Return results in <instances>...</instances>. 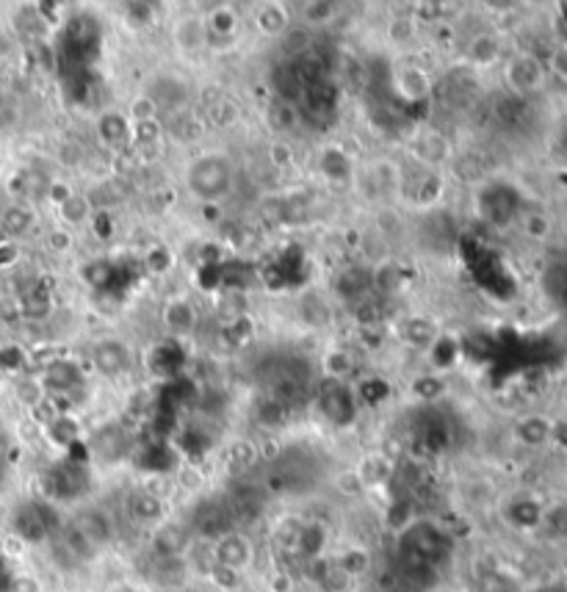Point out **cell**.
I'll return each mask as SVG.
<instances>
[{
  "mask_svg": "<svg viewBox=\"0 0 567 592\" xmlns=\"http://www.w3.org/2000/svg\"><path fill=\"white\" fill-rule=\"evenodd\" d=\"M189 194L200 202H219L233 186V161L225 153H205L186 169Z\"/></svg>",
  "mask_w": 567,
  "mask_h": 592,
  "instance_id": "obj_1",
  "label": "cell"
},
{
  "mask_svg": "<svg viewBox=\"0 0 567 592\" xmlns=\"http://www.w3.org/2000/svg\"><path fill=\"white\" fill-rule=\"evenodd\" d=\"M194 531L183 521H161L153 534H150V551L158 559H174V557H186L189 549L194 545Z\"/></svg>",
  "mask_w": 567,
  "mask_h": 592,
  "instance_id": "obj_2",
  "label": "cell"
},
{
  "mask_svg": "<svg viewBox=\"0 0 567 592\" xmlns=\"http://www.w3.org/2000/svg\"><path fill=\"white\" fill-rule=\"evenodd\" d=\"M210 554H213V565H222V568H230L236 573H244L255 562V545L246 534L233 529V531H228L219 540L210 542Z\"/></svg>",
  "mask_w": 567,
  "mask_h": 592,
  "instance_id": "obj_3",
  "label": "cell"
},
{
  "mask_svg": "<svg viewBox=\"0 0 567 592\" xmlns=\"http://www.w3.org/2000/svg\"><path fill=\"white\" fill-rule=\"evenodd\" d=\"M319 404H321V413L327 416V421H332L338 427H346L355 418V399H352V393H349V388L338 380H327L321 385Z\"/></svg>",
  "mask_w": 567,
  "mask_h": 592,
  "instance_id": "obj_4",
  "label": "cell"
},
{
  "mask_svg": "<svg viewBox=\"0 0 567 592\" xmlns=\"http://www.w3.org/2000/svg\"><path fill=\"white\" fill-rule=\"evenodd\" d=\"M172 42L181 53L191 56L205 51L208 44V28H205V17L200 14H178L172 23Z\"/></svg>",
  "mask_w": 567,
  "mask_h": 592,
  "instance_id": "obj_5",
  "label": "cell"
},
{
  "mask_svg": "<svg viewBox=\"0 0 567 592\" xmlns=\"http://www.w3.org/2000/svg\"><path fill=\"white\" fill-rule=\"evenodd\" d=\"M95 369L106 377H119L130 369V346L116 338H103L92 349Z\"/></svg>",
  "mask_w": 567,
  "mask_h": 592,
  "instance_id": "obj_6",
  "label": "cell"
},
{
  "mask_svg": "<svg viewBox=\"0 0 567 592\" xmlns=\"http://www.w3.org/2000/svg\"><path fill=\"white\" fill-rule=\"evenodd\" d=\"M191 576V568L186 557H174V559H158L153 557V581L163 589H181L186 587Z\"/></svg>",
  "mask_w": 567,
  "mask_h": 592,
  "instance_id": "obj_7",
  "label": "cell"
},
{
  "mask_svg": "<svg viewBox=\"0 0 567 592\" xmlns=\"http://www.w3.org/2000/svg\"><path fill=\"white\" fill-rule=\"evenodd\" d=\"M127 443H130L127 432H125L122 427H116V424H111V427L100 429V432L92 437V451L98 454L100 460L116 463V460H122V457H125Z\"/></svg>",
  "mask_w": 567,
  "mask_h": 592,
  "instance_id": "obj_8",
  "label": "cell"
},
{
  "mask_svg": "<svg viewBox=\"0 0 567 592\" xmlns=\"http://www.w3.org/2000/svg\"><path fill=\"white\" fill-rule=\"evenodd\" d=\"M130 518H134L136 523H144V526H158L166 515V501H161L158 495L147 493L144 487L139 493H134V498H130Z\"/></svg>",
  "mask_w": 567,
  "mask_h": 592,
  "instance_id": "obj_9",
  "label": "cell"
},
{
  "mask_svg": "<svg viewBox=\"0 0 567 592\" xmlns=\"http://www.w3.org/2000/svg\"><path fill=\"white\" fill-rule=\"evenodd\" d=\"M255 25L264 36L280 39L291 28V12L288 6H280V4H260L255 9Z\"/></svg>",
  "mask_w": 567,
  "mask_h": 592,
  "instance_id": "obj_10",
  "label": "cell"
},
{
  "mask_svg": "<svg viewBox=\"0 0 567 592\" xmlns=\"http://www.w3.org/2000/svg\"><path fill=\"white\" fill-rule=\"evenodd\" d=\"M507 80L515 92H532V89H537L543 80V67L532 56H517L507 67Z\"/></svg>",
  "mask_w": 567,
  "mask_h": 592,
  "instance_id": "obj_11",
  "label": "cell"
},
{
  "mask_svg": "<svg viewBox=\"0 0 567 592\" xmlns=\"http://www.w3.org/2000/svg\"><path fill=\"white\" fill-rule=\"evenodd\" d=\"M72 526H75L86 540H89L95 549H103V545L111 540V521H108V515L100 512V510H86V512H80Z\"/></svg>",
  "mask_w": 567,
  "mask_h": 592,
  "instance_id": "obj_12",
  "label": "cell"
},
{
  "mask_svg": "<svg viewBox=\"0 0 567 592\" xmlns=\"http://www.w3.org/2000/svg\"><path fill=\"white\" fill-rule=\"evenodd\" d=\"M396 92L407 103H421L432 95V80L421 67H407L396 75Z\"/></svg>",
  "mask_w": 567,
  "mask_h": 592,
  "instance_id": "obj_13",
  "label": "cell"
},
{
  "mask_svg": "<svg viewBox=\"0 0 567 592\" xmlns=\"http://www.w3.org/2000/svg\"><path fill=\"white\" fill-rule=\"evenodd\" d=\"M161 315H163L166 330L174 333V335H186V333H191L194 324H197V313H194L191 302H186V299H169V302L163 305V313H161Z\"/></svg>",
  "mask_w": 567,
  "mask_h": 592,
  "instance_id": "obj_14",
  "label": "cell"
},
{
  "mask_svg": "<svg viewBox=\"0 0 567 592\" xmlns=\"http://www.w3.org/2000/svg\"><path fill=\"white\" fill-rule=\"evenodd\" d=\"M368 271H371V291H376V296H390V294H396L402 288L404 277H402V271H399L394 258L371 266Z\"/></svg>",
  "mask_w": 567,
  "mask_h": 592,
  "instance_id": "obj_15",
  "label": "cell"
},
{
  "mask_svg": "<svg viewBox=\"0 0 567 592\" xmlns=\"http://www.w3.org/2000/svg\"><path fill=\"white\" fill-rule=\"evenodd\" d=\"M402 338L415 346V349H432L434 343H438L441 338V330L434 322H429V318H421V315H413L404 322L402 327Z\"/></svg>",
  "mask_w": 567,
  "mask_h": 592,
  "instance_id": "obj_16",
  "label": "cell"
},
{
  "mask_svg": "<svg viewBox=\"0 0 567 592\" xmlns=\"http://www.w3.org/2000/svg\"><path fill=\"white\" fill-rule=\"evenodd\" d=\"M98 133H100V139H103L108 147L119 150L125 142H130V122H127L125 114L108 111V114L100 117V122H98Z\"/></svg>",
  "mask_w": 567,
  "mask_h": 592,
  "instance_id": "obj_17",
  "label": "cell"
},
{
  "mask_svg": "<svg viewBox=\"0 0 567 592\" xmlns=\"http://www.w3.org/2000/svg\"><path fill=\"white\" fill-rule=\"evenodd\" d=\"M332 562L338 565V570H343L352 581L363 578L371 570V554L363 549V545H349V549H343Z\"/></svg>",
  "mask_w": 567,
  "mask_h": 592,
  "instance_id": "obj_18",
  "label": "cell"
},
{
  "mask_svg": "<svg viewBox=\"0 0 567 592\" xmlns=\"http://www.w3.org/2000/svg\"><path fill=\"white\" fill-rule=\"evenodd\" d=\"M321 366H324V374H327L330 380L343 382L349 374L355 371V357H352V352L343 349V346H332V349L324 352Z\"/></svg>",
  "mask_w": 567,
  "mask_h": 592,
  "instance_id": "obj_19",
  "label": "cell"
},
{
  "mask_svg": "<svg viewBox=\"0 0 567 592\" xmlns=\"http://www.w3.org/2000/svg\"><path fill=\"white\" fill-rule=\"evenodd\" d=\"M352 318L360 330H371V327H382V318H385V307L376 296H363L358 302H352Z\"/></svg>",
  "mask_w": 567,
  "mask_h": 592,
  "instance_id": "obj_20",
  "label": "cell"
},
{
  "mask_svg": "<svg viewBox=\"0 0 567 592\" xmlns=\"http://www.w3.org/2000/svg\"><path fill=\"white\" fill-rule=\"evenodd\" d=\"M418 36V17L415 14H394L387 20V39L396 48H407Z\"/></svg>",
  "mask_w": 567,
  "mask_h": 592,
  "instance_id": "obj_21",
  "label": "cell"
},
{
  "mask_svg": "<svg viewBox=\"0 0 567 592\" xmlns=\"http://www.w3.org/2000/svg\"><path fill=\"white\" fill-rule=\"evenodd\" d=\"M205 28L208 36H219V39H233L238 31V14L230 6H216L208 17H205Z\"/></svg>",
  "mask_w": 567,
  "mask_h": 592,
  "instance_id": "obj_22",
  "label": "cell"
},
{
  "mask_svg": "<svg viewBox=\"0 0 567 592\" xmlns=\"http://www.w3.org/2000/svg\"><path fill=\"white\" fill-rule=\"evenodd\" d=\"M0 227H4L9 239L25 236L33 227V211L28 205H9L4 208V216H0Z\"/></svg>",
  "mask_w": 567,
  "mask_h": 592,
  "instance_id": "obj_23",
  "label": "cell"
},
{
  "mask_svg": "<svg viewBox=\"0 0 567 592\" xmlns=\"http://www.w3.org/2000/svg\"><path fill=\"white\" fill-rule=\"evenodd\" d=\"M59 216L64 224L75 227V224H83V221H89L95 216V205L89 200V194H72L64 205H59Z\"/></svg>",
  "mask_w": 567,
  "mask_h": 592,
  "instance_id": "obj_24",
  "label": "cell"
},
{
  "mask_svg": "<svg viewBox=\"0 0 567 592\" xmlns=\"http://www.w3.org/2000/svg\"><path fill=\"white\" fill-rule=\"evenodd\" d=\"M415 155L426 164V166H438L446 161L449 155V142L443 139L441 133H426L423 139H418L415 145Z\"/></svg>",
  "mask_w": 567,
  "mask_h": 592,
  "instance_id": "obj_25",
  "label": "cell"
},
{
  "mask_svg": "<svg viewBox=\"0 0 567 592\" xmlns=\"http://www.w3.org/2000/svg\"><path fill=\"white\" fill-rule=\"evenodd\" d=\"M299 315L308 327H327L330 324V305L324 299H319L316 294H308L299 299Z\"/></svg>",
  "mask_w": 567,
  "mask_h": 592,
  "instance_id": "obj_26",
  "label": "cell"
},
{
  "mask_svg": "<svg viewBox=\"0 0 567 592\" xmlns=\"http://www.w3.org/2000/svg\"><path fill=\"white\" fill-rule=\"evenodd\" d=\"M266 122L280 130V133H288L299 125V108L293 103H283V100H272L269 108H266Z\"/></svg>",
  "mask_w": 567,
  "mask_h": 592,
  "instance_id": "obj_27",
  "label": "cell"
},
{
  "mask_svg": "<svg viewBox=\"0 0 567 592\" xmlns=\"http://www.w3.org/2000/svg\"><path fill=\"white\" fill-rule=\"evenodd\" d=\"M280 44H283V56L285 59H299V56H308L311 51V31L308 28H288L283 36H280Z\"/></svg>",
  "mask_w": 567,
  "mask_h": 592,
  "instance_id": "obj_28",
  "label": "cell"
},
{
  "mask_svg": "<svg viewBox=\"0 0 567 592\" xmlns=\"http://www.w3.org/2000/svg\"><path fill=\"white\" fill-rule=\"evenodd\" d=\"M517 440H523L526 446H540L548 440L551 435V424L545 418H537V416H529V418H523L515 429Z\"/></svg>",
  "mask_w": 567,
  "mask_h": 592,
  "instance_id": "obj_29",
  "label": "cell"
},
{
  "mask_svg": "<svg viewBox=\"0 0 567 592\" xmlns=\"http://www.w3.org/2000/svg\"><path fill=\"white\" fill-rule=\"evenodd\" d=\"M355 471L360 474L363 484L371 487V484L385 482V479L390 476V471H394V465H390V460H385L382 454H374V457H368V460H366L360 468H355Z\"/></svg>",
  "mask_w": 567,
  "mask_h": 592,
  "instance_id": "obj_30",
  "label": "cell"
},
{
  "mask_svg": "<svg viewBox=\"0 0 567 592\" xmlns=\"http://www.w3.org/2000/svg\"><path fill=\"white\" fill-rule=\"evenodd\" d=\"M443 194V177L438 172H426L418 183V192H415V202L423 205V208H432L434 202L441 200Z\"/></svg>",
  "mask_w": 567,
  "mask_h": 592,
  "instance_id": "obj_31",
  "label": "cell"
},
{
  "mask_svg": "<svg viewBox=\"0 0 567 592\" xmlns=\"http://www.w3.org/2000/svg\"><path fill=\"white\" fill-rule=\"evenodd\" d=\"M257 421L264 424L266 429H277L288 421V407L274 401L272 396H266L264 401L257 404Z\"/></svg>",
  "mask_w": 567,
  "mask_h": 592,
  "instance_id": "obj_32",
  "label": "cell"
},
{
  "mask_svg": "<svg viewBox=\"0 0 567 592\" xmlns=\"http://www.w3.org/2000/svg\"><path fill=\"white\" fill-rule=\"evenodd\" d=\"M45 429H48L51 440H56V443H61V446H70V443H75V440L80 437V427H78V421H75L70 413L53 418Z\"/></svg>",
  "mask_w": 567,
  "mask_h": 592,
  "instance_id": "obj_33",
  "label": "cell"
},
{
  "mask_svg": "<svg viewBox=\"0 0 567 592\" xmlns=\"http://www.w3.org/2000/svg\"><path fill=\"white\" fill-rule=\"evenodd\" d=\"M358 249L371 260V266H376V263H382V260H387L390 258V244L379 236V233H363L360 236V244H358Z\"/></svg>",
  "mask_w": 567,
  "mask_h": 592,
  "instance_id": "obj_34",
  "label": "cell"
},
{
  "mask_svg": "<svg viewBox=\"0 0 567 592\" xmlns=\"http://www.w3.org/2000/svg\"><path fill=\"white\" fill-rule=\"evenodd\" d=\"M202 484H205V474L194 463H183L178 471H174V487H181L183 493H200Z\"/></svg>",
  "mask_w": 567,
  "mask_h": 592,
  "instance_id": "obj_35",
  "label": "cell"
},
{
  "mask_svg": "<svg viewBox=\"0 0 567 592\" xmlns=\"http://www.w3.org/2000/svg\"><path fill=\"white\" fill-rule=\"evenodd\" d=\"M374 233H379L390 244V239H399L404 233V221H402V216L396 211H379Z\"/></svg>",
  "mask_w": 567,
  "mask_h": 592,
  "instance_id": "obj_36",
  "label": "cell"
},
{
  "mask_svg": "<svg viewBox=\"0 0 567 592\" xmlns=\"http://www.w3.org/2000/svg\"><path fill=\"white\" fill-rule=\"evenodd\" d=\"M127 122L130 125H139V122H153L155 117H158V106H155V100L150 98V95H139V98H134V103L127 106Z\"/></svg>",
  "mask_w": 567,
  "mask_h": 592,
  "instance_id": "obj_37",
  "label": "cell"
},
{
  "mask_svg": "<svg viewBox=\"0 0 567 592\" xmlns=\"http://www.w3.org/2000/svg\"><path fill=\"white\" fill-rule=\"evenodd\" d=\"M321 172L330 180H346L349 174H352V166H349V158L340 150H327L321 158Z\"/></svg>",
  "mask_w": 567,
  "mask_h": 592,
  "instance_id": "obj_38",
  "label": "cell"
},
{
  "mask_svg": "<svg viewBox=\"0 0 567 592\" xmlns=\"http://www.w3.org/2000/svg\"><path fill=\"white\" fill-rule=\"evenodd\" d=\"M498 56V42L493 36H476L468 48V59L476 64H490Z\"/></svg>",
  "mask_w": 567,
  "mask_h": 592,
  "instance_id": "obj_39",
  "label": "cell"
},
{
  "mask_svg": "<svg viewBox=\"0 0 567 592\" xmlns=\"http://www.w3.org/2000/svg\"><path fill=\"white\" fill-rule=\"evenodd\" d=\"M208 119H210L216 127H230V125H236V119H238V106H236L233 100L222 98L219 103H213V106L208 108Z\"/></svg>",
  "mask_w": 567,
  "mask_h": 592,
  "instance_id": "obj_40",
  "label": "cell"
},
{
  "mask_svg": "<svg viewBox=\"0 0 567 592\" xmlns=\"http://www.w3.org/2000/svg\"><path fill=\"white\" fill-rule=\"evenodd\" d=\"M443 390H446V382L438 380L434 374H423V377L413 380V393H415L421 401H434Z\"/></svg>",
  "mask_w": 567,
  "mask_h": 592,
  "instance_id": "obj_41",
  "label": "cell"
},
{
  "mask_svg": "<svg viewBox=\"0 0 567 592\" xmlns=\"http://www.w3.org/2000/svg\"><path fill=\"white\" fill-rule=\"evenodd\" d=\"M208 578L213 581L216 589H222V592H233L241 587V573L230 570V568H222V565H213L208 570Z\"/></svg>",
  "mask_w": 567,
  "mask_h": 592,
  "instance_id": "obj_42",
  "label": "cell"
},
{
  "mask_svg": "<svg viewBox=\"0 0 567 592\" xmlns=\"http://www.w3.org/2000/svg\"><path fill=\"white\" fill-rule=\"evenodd\" d=\"M302 12H304V20H308L311 25H321V23H330L335 17L338 6L327 4V0H316V4H304Z\"/></svg>",
  "mask_w": 567,
  "mask_h": 592,
  "instance_id": "obj_43",
  "label": "cell"
},
{
  "mask_svg": "<svg viewBox=\"0 0 567 592\" xmlns=\"http://www.w3.org/2000/svg\"><path fill=\"white\" fill-rule=\"evenodd\" d=\"M335 487H338L343 495H349V498L363 495V493L368 490V487L363 484V479H360L358 471H343V474H338V476H335Z\"/></svg>",
  "mask_w": 567,
  "mask_h": 592,
  "instance_id": "obj_44",
  "label": "cell"
},
{
  "mask_svg": "<svg viewBox=\"0 0 567 592\" xmlns=\"http://www.w3.org/2000/svg\"><path fill=\"white\" fill-rule=\"evenodd\" d=\"M125 23L134 25V28H147L153 23V6H147V4L125 6Z\"/></svg>",
  "mask_w": 567,
  "mask_h": 592,
  "instance_id": "obj_45",
  "label": "cell"
},
{
  "mask_svg": "<svg viewBox=\"0 0 567 592\" xmlns=\"http://www.w3.org/2000/svg\"><path fill=\"white\" fill-rule=\"evenodd\" d=\"M80 275L86 277V283H92V286H106L108 277H111V268H108L106 260H89V263L83 266Z\"/></svg>",
  "mask_w": 567,
  "mask_h": 592,
  "instance_id": "obj_46",
  "label": "cell"
},
{
  "mask_svg": "<svg viewBox=\"0 0 567 592\" xmlns=\"http://www.w3.org/2000/svg\"><path fill=\"white\" fill-rule=\"evenodd\" d=\"M293 147L288 145V142H274L272 147H269V161H272V166L274 169H291L293 166Z\"/></svg>",
  "mask_w": 567,
  "mask_h": 592,
  "instance_id": "obj_47",
  "label": "cell"
},
{
  "mask_svg": "<svg viewBox=\"0 0 567 592\" xmlns=\"http://www.w3.org/2000/svg\"><path fill=\"white\" fill-rule=\"evenodd\" d=\"M25 362V354L17 349V346H6V349H0V369H6V371H17L20 366Z\"/></svg>",
  "mask_w": 567,
  "mask_h": 592,
  "instance_id": "obj_48",
  "label": "cell"
},
{
  "mask_svg": "<svg viewBox=\"0 0 567 592\" xmlns=\"http://www.w3.org/2000/svg\"><path fill=\"white\" fill-rule=\"evenodd\" d=\"M72 244H75V239H72V233L67 230V227H59V230H53V233L48 236V247H51L53 252H70Z\"/></svg>",
  "mask_w": 567,
  "mask_h": 592,
  "instance_id": "obj_49",
  "label": "cell"
},
{
  "mask_svg": "<svg viewBox=\"0 0 567 592\" xmlns=\"http://www.w3.org/2000/svg\"><path fill=\"white\" fill-rule=\"evenodd\" d=\"M269 589H272V592H293V578H291V573L283 570V568H280L277 573H272Z\"/></svg>",
  "mask_w": 567,
  "mask_h": 592,
  "instance_id": "obj_50",
  "label": "cell"
},
{
  "mask_svg": "<svg viewBox=\"0 0 567 592\" xmlns=\"http://www.w3.org/2000/svg\"><path fill=\"white\" fill-rule=\"evenodd\" d=\"M72 194H75L72 186H70V183H59V180H56V183H51V189H48V197H51V202H53L56 208L64 205Z\"/></svg>",
  "mask_w": 567,
  "mask_h": 592,
  "instance_id": "obj_51",
  "label": "cell"
},
{
  "mask_svg": "<svg viewBox=\"0 0 567 592\" xmlns=\"http://www.w3.org/2000/svg\"><path fill=\"white\" fill-rule=\"evenodd\" d=\"M169 266H172V260H169V252H166V249H153V252H150V258H147V268H150V271L161 275V271H166Z\"/></svg>",
  "mask_w": 567,
  "mask_h": 592,
  "instance_id": "obj_52",
  "label": "cell"
},
{
  "mask_svg": "<svg viewBox=\"0 0 567 592\" xmlns=\"http://www.w3.org/2000/svg\"><path fill=\"white\" fill-rule=\"evenodd\" d=\"M12 592H42V587L33 576H17L12 581Z\"/></svg>",
  "mask_w": 567,
  "mask_h": 592,
  "instance_id": "obj_53",
  "label": "cell"
},
{
  "mask_svg": "<svg viewBox=\"0 0 567 592\" xmlns=\"http://www.w3.org/2000/svg\"><path fill=\"white\" fill-rule=\"evenodd\" d=\"M17 247H14V241H6V244H0V268H6V266H12V263H17Z\"/></svg>",
  "mask_w": 567,
  "mask_h": 592,
  "instance_id": "obj_54",
  "label": "cell"
},
{
  "mask_svg": "<svg viewBox=\"0 0 567 592\" xmlns=\"http://www.w3.org/2000/svg\"><path fill=\"white\" fill-rule=\"evenodd\" d=\"M202 216L205 221H219L222 219V208L216 202H202Z\"/></svg>",
  "mask_w": 567,
  "mask_h": 592,
  "instance_id": "obj_55",
  "label": "cell"
},
{
  "mask_svg": "<svg viewBox=\"0 0 567 592\" xmlns=\"http://www.w3.org/2000/svg\"><path fill=\"white\" fill-rule=\"evenodd\" d=\"M451 36H454L451 25H446V23H438V28H434V39L446 44V42H451Z\"/></svg>",
  "mask_w": 567,
  "mask_h": 592,
  "instance_id": "obj_56",
  "label": "cell"
},
{
  "mask_svg": "<svg viewBox=\"0 0 567 592\" xmlns=\"http://www.w3.org/2000/svg\"><path fill=\"white\" fill-rule=\"evenodd\" d=\"M553 64H556V70H562V72L567 75V53H564V51H562V53H556Z\"/></svg>",
  "mask_w": 567,
  "mask_h": 592,
  "instance_id": "obj_57",
  "label": "cell"
},
{
  "mask_svg": "<svg viewBox=\"0 0 567 592\" xmlns=\"http://www.w3.org/2000/svg\"><path fill=\"white\" fill-rule=\"evenodd\" d=\"M0 158H4V155H0Z\"/></svg>",
  "mask_w": 567,
  "mask_h": 592,
  "instance_id": "obj_58",
  "label": "cell"
}]
</instances>
